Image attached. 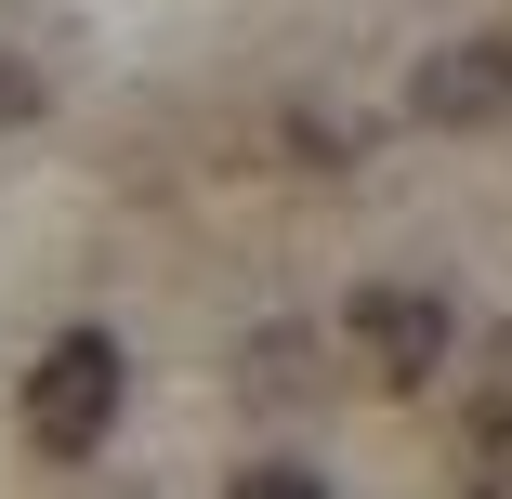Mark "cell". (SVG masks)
Instances as JSON below:
<instances>
[{"label": "cell", "mask_w": 512, "mask_h": 499, "mask_svg": "<svg viewBox=\"0 0 512 499\" xmlns=\"http://www.w3.org/2000/svg\"><path fill=\"white\" fill-rule=\"evenodd\" d=\"M119 408H132V368H119L106 329H66V342L27 368V434H40L53 460H92V447L119 434Z\"/></svg>", "instance_id": "cell-1"}, {"label": "cell", "mask_w": 512, "mask_h": 499, "mask_svg": "<svg viewBox=\"0 0 512 499\" xmlns=\"http://www.w3.org/2000/svg\"><path fill=\"white\" fill-rule=\"evenodd\" d=\"M27 119H40V66L0 53V132H27Z\"/></svg>", "instance_id": "cell-4"}, {"label": "cell", "mask_w": 512, "mask_h": 499, "mask_svg": "<svg viewBox=\"0 0 512 499\" xmlns=\"http://www.w3.org/2000/svg\"><path fill=\"white\" fill-rule=\"evenodd\" d=\"M512 106V40H460V53H421V79H407V119L434 132H473Z\"/></svg>", "instance_id": "cell-3"}, {"label": "cell", "mask_w": 512, "mask_h": 499, "mask_svg": "<svg viewBox=\"0 0 512 499\" xmlns=\"http://www.w3.org/2000/svg\"><path fill=\"white\" fill-rule=\"evenodd\" d=\"M342 316H355V355H368L394 394H421V381L447 368V329H460V316H447V289H355Z\"/></svg>", "instance_id": "cell-2"}]
</instances>
